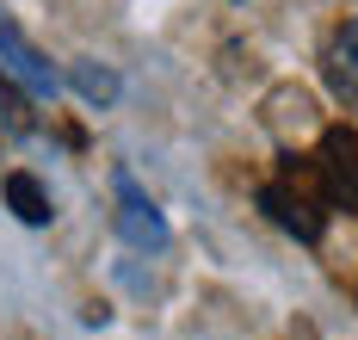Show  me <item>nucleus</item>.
Masks as SVG:
<instances>
[{
  "instance_id": "nucleus-1",
  "label": "nucleus",
  "mask_w": 358,
  "mask_h": 340,
  "mask_svg": "<svg viewBox=\"0 0 358 340\" xmlns=\"http://www.w3.org/2000/svg\"><path fill=\"white\" fill-rule=\"evenodd\" d=\"M259 211L285 229V235H296V241H322L327 192H322V180H315V167H296V161H290L278 180H266V186H259Z\"/></svg>"
},
{
  "instance_id": "nucleus-2",
  "label": "nucleus",
  "mask_w": 358,
  "mask_h": 340,
  "mask_svg": "<svg viewBox=\"0 0 358 340\" xmlns=\"http://www.w3.org/2000/svg\"><path fill=\"white\" fill-rule=\"evenodd\" d=\"M111 192H117V235L136 248V254H161L173 235H167V217L148 204V192L130 180V173H111Z\"/></svg>"
},
{
  "instance_id": "nucleus-3",
  "label": "nucleus",
  "mask_w": 358,
  "mask_h": 340,
  "mask_svg": "<svg viewBox=\"0 0 358 340\" xmlns=\"http://www.w3.org/2000/svg\"><path fill=\"white\" fill-rule=\"evenodd\" d=\"M0 75L19 80L31 99H50V93H56V69H50V56H43V50H37L6 13H0Z\"/></svg>"
},
{
  "instance_id": "nucleus-4",
  "label": "nucleus",
  "mask_w": 358,
  "mask_h": 340,
  "mask_svg": "<svg viewBox=\"0 0 358 340\" xmlns=\"http://www.w3.org/2000/svg\"><path fill=\"white\" fill-rule=\"evenodd\" d=\"M315 180H322L327 204H346V211H358V130H327V136H322Z\"/></svg>"
},
{
  "instance_id": "nucleus-5",
  "label": "nucleus",
  "mask_w": 358,
  "mask_h": 340,
  "mask_svg": "<svg viewBox=\"0 0 358 340\" xmlns=\"http://www.w3.org/2000/svg\"><path fill=\"white\" fill-rule=\"evenodd\" d=\"M327 87H334L340 106H352V112H358V13L327 38Z\"/></svg>"
},
{
  "instance_id": "nucleus-6",
  "label": "nucleus",
  "mask_w": 358,
  "mask_h": 340,
  "mask_svg": "<svg viewBox=\"0 0 358 340\" xmlns=\"http://www.w3.org/2000/svg\"><path fill=\"white\" fill-rule=\"evenodd\" d=\"M0 192H6V204L19 211V223L43 229V223H50V217H56V204H50V192L37 186L31 173H6V180H0Z\"/></svg>"
},
{
  "instance_id": "nucleus-7",
  "label": "nucleus",
  "mask_w": 358,
  "mask_h": 340,
  "mask_svg": "<svg viewBox=\"0 0 358 340\" xmlns=\"http://www.w3.org/2000/svg\"><path fill=\"white\" fill-rule=\"evenodd\" d=\"M74 93L87 106H111L117 99V75L111 69H93V62H74Z\"/></svg>"
},
{
  "instance_id": "nucleus-8",
  "label": "nucleus",
  "mask_w": 358,
  "mask_h": 340,
  "mask_svg": "<svg viewBox=\"0 0 358 340\" xmlns=\"http://www.w3.org/2000/svg\"><path fill=\"white\" fill-rule=\"evenodd\" d=\"M0 112H6V124H13V130H31L25 99H19V80H6V75H0Z\"/></svg>"
}]
</instances>
